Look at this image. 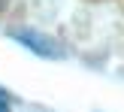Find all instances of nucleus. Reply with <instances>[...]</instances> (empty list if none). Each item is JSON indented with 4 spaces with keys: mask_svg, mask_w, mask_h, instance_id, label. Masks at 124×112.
<instances>
[{
    "mask_svg": "<svg viewBox=\"0 0 124 112\" xmlns=\"http://www.w3.org/2000/svg\"><path fill=\"white\" fill-rule=\"evenodd\" d=\"M9 40H15L18 46H24L27 52H33L36 58H46V61H64L67 58V48L61 46L58 40H52L48 33H39V30H33V27H12Z\"/></svg>",
    "mask_w": 124,
    "mask_h": 112,
    "instance_id": "1",
    "label": "nucleus"
},
{
    "mask_svg": "<svg viewBox=\"0 0 124 112\" xmlns=\"http://www.w3.org/2000/svg\"><path fill=\"white\" fill-rule=\"evenodd\" d=\"M0 112H9V100L6 97H0Z\"/></svg>",
    "mask_w": 124,
    "mask_h": 112,
    "instance_id": "2",
    "label": "nucleus"
},
{
    "mask_svg": "<svg viewBox=\"0 0 124 112\" xmlns=\"http://www.w3.org/2000/svg\"><path fill=\"white\" fill-rule=\"evenodd\" d=\"M0 9H3V3H0Z\"/></svg>",
    "mask_w": 124,
    "mask_h": 112,
    "instance_id": "3",
    "label": "nucleus"
}]
</instances>
